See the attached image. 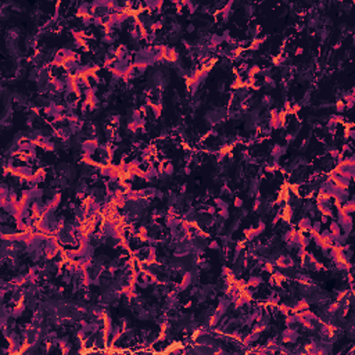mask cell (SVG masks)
Returning a JSON list of instances; mask_svg holds the SVG:
<instances>
[{
  "label": "cell",
  "mask_w": 355,
  "mask_h": 355,
  "mask_svg": "<svg viewBox=\"0 0 355 355\" xmlns=\"http://www.w3.org/2000/svg\"><path fill=\"white\" fill-rule=\"evenodd\" d=\"M279 212H280V219L283 222L290 223L291 219H293V215H294V207H291L290 204H284L283 208Z\"/></svg>",
  "instance_id": "obj_1"
},
{
  "label": "cell",
  "mask_w": 355,
  "mask_h": 355,
  "mask_svg": "<svg viewBox=\"0 0 355 355\" xmlns=\"http://www.w3.org/2000/svg\"><path fill=\"white\" fill-rule=\"evenodd\" d=\"M311 225H312V221L309 216H302L300 221L297 222V229L302 233H308L309 229H311Z\"/></svg>",
  "instance_id": "obj_2"
},
{
  "label": "cell",
  "mask_w": 355,
  "mask_h": 355,
  "mask_svg": "<svg viewBox=\"0 0 355 355\" xmlns=\"http://www.w3.org/2000/svg\"><path fill=\"white\" fill-rule=\"evenodd\" d=\"M90 8H92V4L86 3V2H82V3H79L78 7H76V15L81 18V17H83V15L90 14Z\"/></svg>",
  "instance_id": "obj_3"
},
{
  "label": "cell",
  "mask_w": 355,
  "mask_h": 355,
  "mask_svg": "<svg viewBox=\"0 0 355 355\" xmlns=\"http://www.w3.org/2000/svg\"><path fill=\"white\" fill-rule=\"evenodd\" d=\"M44 179H46V171H44V168H38L33 172V180H35L36 185H39V183L44 182Z\"/></svg>",
  "instance_id": "obj_4"
},
{
  "label": "cell",
  "mask_w": 355,
  "mask_h": 355,
  "mask_svg": "<svg viewBox=\"0 0 355 355\" xmlns=\"http://www.w3.org/2000/svg\"><path fill=\"white\" fill-rule=\"evenodd\" d=\"M329 232L332 234H333V237L338 236V234H341V226L340 223L336 221V219H332L330 221V225H329Z\"/></svg>",
  "instance_id": "obj_5"
},
{
  "label": "cell",
  "mask_w": 355,
  "mask_h": 355,
  "mask_svg": "<svg viewBox=\"0 0 355 355\" xmlns=\"http://www.w3.org/2000/svg\"><path fill=\"white\" fill-rule=\"evenodd\" d=\"M261 283H262V279L259 276H251L247 280V286L250 287V289H257Z\"/></svg>",
  "instance_id": "obj_6"
},
{
  "label": "cell",
  "mask_w": 355,
  "mask_h": 355,
  "mask_svg": "<svg viewBox=\"0 0 355 355\" xmlns=\"http://www.w3.org/2000/svg\"><path fill=\"white\" fill-rule=\"evenodd\" d=\"M341 302H338V301H334V302H332V304L329 305V308H327V311H329V314H336V312H338V309L341 308Z\"/></svg>",
  "instance_id": "obj_7"
},
{
  "label": "cell",
  "mask_w": 355,
  "mask_h": 355,
  "mask_svg": "<svg viewBox=\"0 0 355 355\" xmlns=\"http://www.w3.org/2000/svg\"><path fill=\"white\" fill-rule=\"evenodd\" d=\"M291 312V307H289L287 304H279V314H282V315H289Z\"/></svg>",
  "instance_id": "obj_8"
},
{
  "label": "cell",
  "mask_w": 355,
  "mask_h": 355,
  "mask_svg": "<svg viewBox=\"0 0 355 355\" xmlns=\"http://www.w3.org/2000/svg\"><path fill=\"white\" fill-rule=\"evenodd\" d=\"M309 230L315 232V233H320V230H322V223H320V221H314Z\"/></svg>",
  "instance_id": "obj_9"
},
{
  "label": "cell",
  "mask_w": 355,
  "mask_h": 355,
  "mask_svg": "<svg viewBox=\"0 0 355 355\" xmlns=\"http://www.w3.org/2000/svg\"><path fill=\"white\" fill-rule=\"evenodd\" d=\"M81 20H82V24H83L85 26H89V25H92V24H93V17H92L90 14L81 17Z\"/></svg>",
  "instance_id": "obj_10"
},
{
  "label": "cell",
  "mask_w": 355,
  "mask_h": 355,
  "mask_svg": "<svg viewBox=\"0 0 355 355\" xmlns=\"http://www.w3.org/2000/svg\"><path fill=\"white\" fill-rule=\"evenodd\" d=\"M60 203H61V193H56L53 196V198H51V205L54 208H57L60 205Z\"/></svg>",
  "instance_id": "obj_11"
},
{
  "label": "cell",
  "mask_w": 355,
  "mask_h": 355,
  "mask_svg": "<svg viewBox=\"0 0 355 355\" xmlns=\"http://www.w3.org/2000/svg\"><path fill=\"white\" fill-rule=\"evenodd\" d=\"M264 269H265L266 272H269L271 275H272V273L276 271V265L272 264V262H265V264H264Z\"/></svg>",
  "instance_id": "obj_12"
},
{
  "label": "cell",
  "mask_w": 355,
  "mask_h": 355,
  "mask_svg": "<svg viewBox=\"0 0 355 355\" xmlns=\"http://www.w3.org/2000/svg\"><path fill=\"white\" fill-rule=\"evenodd\" d=\"M162 26H164L162 21H161V20H158V21L153 22V25H151L150 31H151V32H155V31H160V29H162Z\"/></svg>",
  "instance_id": "obj_13"
},
{
  "label": "cell",
  "mask_w": 355,
  "mask_h": 355,
  "mask_svg": "<svg viewBox=\"0 0 355 355\" xmlns=\"http://www.w3.org/2000/svg\"><path fill=\"white\" fill-rule=\"evenodd\" d=\"M345 103L343 100H338L337 103H336V111L338 112V114H341V112H344L345 111Z\"/></svg>",
  "instance_id": "obj_14"
},
{
  "label": "cell",
  "mask_w": 355,
  "mask_h": 355,
  "mask_svg": "<svg viewBox=\"0 0 355 355\" xmlns=\"http://www.w3.org/2000/svg\"><path fill=\"white\" fill-rule=\"evenodd\" d=\"M329 154H330V157H333V158H337V155L340 154V151L337 150L336 147H333V148H330L329 150Z\"/></svg>",
  "instance_id": "obj_15"
},
{
  "label": "cell",
  "mask_w": 355,
  "mask_h": 355,
  "mask_svg": "<svg viewBox=\"0 0 355 355\" xmlns=\"http://www.w3.org/2000/svg\"><path fill=\"white\" fill-rule=\"evenodd\" d=\"M219 216L223 219H228L229 218V211L228 210H219Z\"/></svg>",
  "instance_id": "obj_16"
},
{
  "label": "cell",
  "mask_w": 355,
  "mask_h": 355,
  "mask_svg": "<svg viewBox=\"0 0 355 355\" xmlns=\"http://www.w3.org/2000/svg\"><path fill=\"white\" fill-rule=\"evenodd\" d=\"M233 205L236 208H241V207H243V200H241V198H239V197H236V198H234V201H233Z\"/></svg>",
  "instance_id": "obj_17"
},
{
  "label": "cell",
  "mask_w": 355,
  "mask_h": 355,
  "mask_svg": "<svg viewBox=\"0 0 355 355\" xmlns=\"http://www.w3.org/2000/svg\"><path fill=\"white\" fill-rule=\"evenodd\" d=\"M271 103H272V99H271V96H264V99H262V104L268 107Z\"/></svg>",
  "instance_id": "obj_18"
},
{
  "label": "cell",
  "mask_w": 355,
  "mask_h": 355,
  "mask_svg": "<svg viewBox=\"0 0 355 355\" xmlns=\"http://www.w3.org/2000/svg\"><path fill=\"white\" fill-rule=\"evenodd\" d=\"M208 247H210V248H212V250H218V248H219V244H218V241L212 240L211 243L208 244Z\"/></svg>",
  "instance_id": "obj_19"
},
{
  "label": "cell",
  "mask_w": 355,
  "mask_h": 355,
  "mask_svg": "<svg viewBox=\"0 0 355 355\" xmlns=\"http://www.w3.org/2000/svg\"><path fill=\"white\" fill-rule=\"evenodd\" d=\"M319 215H320V219H319V221H320V223H322V225H325V223H329V219H330L329 216L322 215V214H319Z\"/></svg>",
  "instance_id": "obj_20"
},
{
  "label": "cell",
  "mask_w": 355,
  "mask_h": 355,
  "mask_svg": "<svg viewBox=\"0 0 355 355\" xmlns=\"http://www.w3.org/2000/svg\"><path fill=\"white\" fill-rule=\"evenodd\" d=\"M186 31L189 33H191V32H194V31H196V26H194L193 24H189V25H187V28H186Z\"/></svg>",
  "instance_id": "obj_21"
},
{
  "label": "cell",
  "mask_w": 355,
  "mask_h": 355,
  "mask_svg": "<svg viewBox=\"0 0 355 355\" xmlns=\"http://www.w3.org/2000/svg\"><path fill=\"white\" fill-rule=\"evenodd\" d=\"M302 53H304V49H302V47H298L297 50H295V54H297V56H300V54H302Z\"/></svg>",
  "instance_id": "obj_22"
},
{
  "label": "cell",
  "mask_w": 355,
  "mask_h": 355,
  "mask_svg": "<svg viewBox=\"0 0 355 355\" xmlns=\"http://www.w3.org/2000/svg\"><path fill=\"white\" fill-rule=\"evenodd\" d=\"M185 172H186V173H190V172H191V169L189 168V167H186V168H185Z\"/></svg>",
  "instance_id": "obj_23"
}]
</instances>
